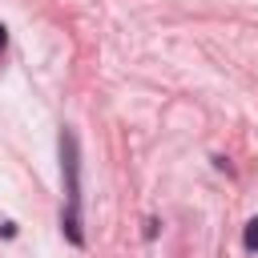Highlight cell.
<instances>
[{"label":"cell","mask_w":258,"mask_h":258,"mask_svg":"<svg viewBox=\"0 0 258 258\" xmlns=\"http://www.w3.org/2000/svg\"><path fill=\"white\" fill-rule=\"evenodd\" d=\"M60 157H64V177H69V210H64V234L73 246L85 242L81 234V181H77V137L73 129L60 133Z\"/></svg>","instance_id":"cell-1"},{"label":"cell","mask_w":258,"mask_h":258,"mask_svg":"<svg viewBox=\"0 0 258 258\" xmlns=\"http://www.w3.org/2000/svg\"><path fill=\"white\" fill-rule=\"evenodd\" d=\"M242 242H246V250H258V218H250V222H246V234H242Z\"/></svg>","instance_id":"cell-2"},{"label":"cell","mask_w":258,"mask_h":258,"mask_svg":"<svg viewBox=\"0 0 258 258\" xmlns=\"http://www.w3.org/2000/svg\"><path fill=\"white\" fill-rule=\"evenodd\" d=\"M4 40H8V28H4V24H0V48H4Z\"/></svg>","instance_id":"cell-3"}]
</instances>
